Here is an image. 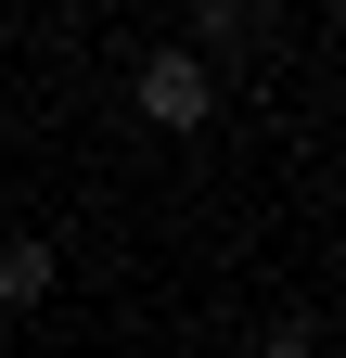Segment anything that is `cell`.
I'll list each match as a JSON object with an SVG mask.
<instances>
[{"label": "cell", "instance_id": "obj_1", "mask_svg": "<svg viewBox=\"0 0 346 358\" xmlns=\"http://www.w3.org/2000/svg\"><path fill=\"white\" fill-rule=\"evenodd\" d=\"M141 115H154V128H205V115H219L205 64H193V52H154V64H141Z\"/></svg>", "mask_w": 346, "mask_h": 358}, {"label": "cell", "instance_id": "obj_2", "mask_svg": "<svg viewBox=\"0 0 346 358\" xmlns=\"http://www.w3.org/2000/svg\"><path fill=\"white\" fill-rule=\"evenodd\" d=\"M52 282H64V256H52V243H0V307H39Z\"/></svg>", "mask_w": 346, "mask_h": 358}, {"label": "cell", "instance_id": "obj_3", "mask_svg": "<svg viewBox=\"0 0 346 358\" xmlns=\"http://www.w3.org/2000/svg\"><path fill=\"white\" fill-rule=\"evenodd\" d=\"M256 358H321V345H308V320H282V333H270V345H256Z\"/></svg>", "mask_w": 346, "mask_h": 358}]
</instances>
